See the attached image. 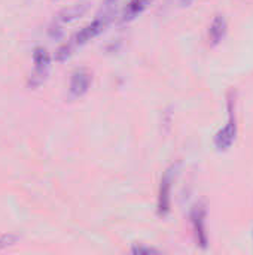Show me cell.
Instances as JSON below:
<instances>
[{
    "label": "cell",
    "instance_id": "obj_1",
    "mask_svg": "<svg viewBox=\"0 0 253 255\" xmlns=\"http://www.w3.org/2000/svg\"><path fill=\"white\" fill-rule=\"evenodd\" d=\"M110 21H112V16L101 12L92 22H89L88 25H85L84 28H81V30L72 37V40H70L69 43L63 45V46L57 51V60H58V61L67 60V58L72 55V52L75 51V48L82 46V45H85L86 42H89L91 39L97 37L100 33H103V31L106 30V27L109 25Z\"/></svg>",
    "mask_w": 253,
    "mask_h": 255
},
{
    "label": "cell",
    "instance_id": "obj_2",
    "mask_svg": "<svg viewBox=\"0 0 253 255\" xmlns=\"http://www.w3.org/2000/svg\"><path fill=\"white\" fill-rule=\"evenodd\" d=\"M49 70H51L49 52L45 48L37 46L34 49V52H33V70L30 72V76H28V81H27V87L30 90L39 88L48 79Z\"/></svg>",
    "mask_w": 253,
    "mask_h": 255
},
{
    "label": "cell",
    "instance_id": "obj_3",
    "mask_svg": "<svg viewBox=\"0 0 253 255\" xmlns=\"http://www.w3.org/2000/svg\"><path fill=\"white\" fill-rule=\"evenodd\" d=\"M237 136V120H236V102L234 99H228V121L227 124L215 134L213 143L215 148L221 152L228 151Z\"/></svg>",
    "mask_w": 253,
    "mask_h": 255
},
{
    "label": "cell",
    "instance_id": "obj_4",
    "mask_svg": "<svg viewBox=\"0 0 253 255\" xmlns=\"http://www.w3.org/2000/svg\"><path fill=\"white\" fill-rule=\"evenodd\" d=\"M206 215H207V212H206V206L203 203L195 205L189 215L197 245L203 250H206L207 244H209V235L206 232L207 230L206 229Z\"/></svg>",
    "mask_w": 253,
    "mask_h": 255
},
{
    "label": "cell",
    "instance_id": "obj_5",
    "mask_svg": "<svg viewBox=\"0 0 253 255\" xmlns=\"http://www.w3.org/2000/svg\"><path fill=\"white\" fill-rule=\"evenodd\" d=\"M92 82V75L86 69H78L73 72L69 84V97L70 99H79L84 94L88 93Z\"/></svg>",
    "mask_w": 253,
    "mask_h": 255
},
{
    "label": "cell",
    "instance_id": "obj_6",
    "mask_svg": "<svg viewBox=\"0 0 253 255\" xmlns=\"http://www.w3.org/2000/svg\"><path fill=\"white\" fill-rule=\"evenodd\" d=\"M174 179V166L170 167L163 179H161V187H160V196H158V214L166 217L170 212V205H171V184Z\"/></svg>",
    "mask_w": 253,
    "mask_h": 255
},
{
    "label": "cell",
    "instance_id": "obj_7",
    "mask_svg": "<svg viewBox=\"0 0 253 255\" xmlns=\"http://www.w3.org/2000/svg\"><path fill=\"white\" fill-rule=\"evenodd\" d=\"M227 30H228V24H227V19L225 16L222 15H216L209 27V42L215 46L218 43H221L227 34Z\"/></svg>",
    "mask_w": 253,
    "mask_h": 255
},
{
    "label": "cell",
    "instance_id": "obj_8",
    "mask_svg": "<svg viewBox=\"0 0 253 255\" xmlns=\"http://www.w3.org/2000/svg\"><path fill=\"white\" fill-rule=\"evenodd\" d=\"M151 1L152 0H130L128 4L122 10L121 21L122 22H130V21L136 19L140 13H143L148 9Z\"/></svg>",
    "mask_w": 253,
    "mask_h": 255
},
{
    "label": "cell",
    "instance_id": "obj_9",
    "mask_svg": "<svg viewBox=\"0 0 253 255\" xmlns=\"http://www.w3.org/2000/svg\"><path fill=\"white\" fill-rule=\"evenodd\" d=\"M85 10H86V4H85V3H81V4H76V6H70V7L61 10V12L57 15V21L61 22V24L72 22V21L78 19L81 15H84Z\"/></svg>",
    "mask_w": 253,
    "mask_h": 255
},
{
    "label": "cell",
    "instance_id": "obj_10",
    "mask_svg": "<svg viewBox=\"0 0 253 255\" xmlns=\"http://www.w3.org/2000/svg\"><path fill=\"white\" fill-rule=\"evenodd\" d=\"M19 241V236L18 235H13V233H3L0 235V253L15 247Z\"/></svg>",
    "mask_w": 253,
    "mask_h": 255
},
{
    "label": "cell",
    "instance_id": "obj_11",
    "mask_svg": "<svg viewBox=\"0 0 253 255\" xmlns=\"http://www.w3.org/2000/svg\"><path fill=\"white\" fill-rule=\"evenodd\" d=\"M131 254L134 255H143V254H160L158 250L155 248H151V247H145V245H134L131 248Z\"/></svg>",
    "mask_w": 253,
    "mask_h": 255
},
{
    "label": "cell",
    "instance_id": "obj_12",
    "mask_svg": "<svg viewBox=\"0 0 253 255\" xmlns=\"http://www.w3.org/2000/svg\"><path fill=\"white\" fill-rule=\"evenodd\" d=\"M116 3H118V0H104V1H103V13H107V15L112 16Z\"/></svg>",
    "mask_w": 253,
    "mask_h": 255
},
{
    "label": "cell",
    "instance_id": "obj_13",
    "mask_svg": "<svg viewBox=\"0 0 253 255\" xmlns=\"http://www.w3.org/2000/svg\"><path fill=\"white\" fill-rule=\"evenodd\" d=\"M179 1H180L182 4H189V3H192L194 0H179Z\"/></svg>",
    "mask_w": 253,
    "mask_h": 255
}]
</instances>
